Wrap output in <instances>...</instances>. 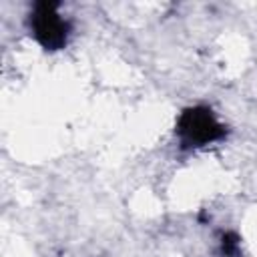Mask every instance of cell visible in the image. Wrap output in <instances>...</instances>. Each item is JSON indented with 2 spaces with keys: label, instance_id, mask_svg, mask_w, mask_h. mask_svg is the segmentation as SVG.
Returning a JSON list of instances; mask_svg holds the SVG:
<instances>
[{
  "label": "cell",
  "instance_id": "obj_2",
  "mask_svg": "<svg viewBox=\"0 0 257 257\" xmlns=\"http://www.w3.org/2000/svg\"><path fill=\"white\" fill-rule=\"evenodd\" d=\"M58 6L60 4L54 0H38L28 14L30 34L48 52L62 50L68 44V36L72 30L70 20H66L58 12Z\"/></svg>",
  "mask_w": 257,
  "mask_h": 257
},
{
  "label": "cell",
  "instance_id": "obj_3",
  "mask_svg": "<svg viewBox=\"0 0 257 257\" xmlns=\"http://www.w3.org/2000/svg\"><path fill=\"white\" fill-rule=\"evenodd\" d=\"M219 247H221L223 257H241V239L235 231L223 233L221 241H219Z\"/></svg>",
  "mask_w": 257,
  "mask_h": 257
},
{
  "label": "cell",
  "instance_id": "obj_1",
  "mask_svg": "<svg viewBox=\"0 0 257 257\" xmlns=\"http://www.w3.org/2000/svg\"><path fill=\"white\" fill-rule=\"evenodd\" d=\"M227 126L217 120L211 106L195 104L181 110L175 122V135L181 149H201L227 137Z\"/></svg>",
  "mask_w": 257,
  "mask_h": 257
}]
</instances>
